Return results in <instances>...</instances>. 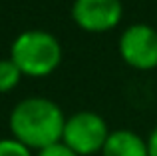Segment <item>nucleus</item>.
Instances as JSON below:
<instances>
[{"instance_id":"f257e3e1","label":"nucleus","mask_w":157,"mask_h":156,"mask_svg":"<svg viewBox=\"0 0 157 156\" xmlns=\"http://www.w3.org/2000/svg\"><path fill=\"white\" fill-rule=\"evenodd\" d=\"M66 118L56 102L48 98H26L10 114V130L28 148L42 150L62 142Z\"/></svg>"},{"instance_id":"f03ea898","label":"nucleus","mask_w":157,"mask_h":156,"mask_svg":"<svg viewBox=\"0 0 157 156\" xmlns=\"http://www.w3.org/2000/svg\"><path fill=\"white\" fill-rule=\"evenodd\" d=\"M10 60L26 76H48L60 64L62 46L50 32L28 30L12 42Z\"/></svg>"},{"instance_id":"7ed1b4c3","label":"nucleus","mask_w":157,"mask_h":156,"mask_svg":"<svg viewBox=\"0 0 157 156\" xmlns=\"http://www.w3.org/2000/svg\"><path fill=\"white\" fill-rule=\"evenodd\" d=\"M109 130L96 112H76L66 120L62 142L78 156H88L104 148Z\"/></svg>"},{"instance_id":"20e7f679","label":"nucleus","mask_w":157,"mask_h":156,"mask_svg":"<svg viewBox=\"0 0 157 156\" xmlns=\"http://www.w3.org/2000/svg\"><path fill=\"white\" fill-rule=\"evenodd\" d=\"M119 54L137 70L157 66V30L147 24H133L119 38Z\"/></svg>"},{"instance_id":"39448f33","label":"nucleus","mask_w":157,"mask_h":156,"mask_svg":"<svg viewBox=\"0 0 157 156\" xmlns=\"http://www.w3.org/2000/svg\"><path fill=\"white\" fill-rule=\"evenodd\" d=\"M121 12L119 0H76L72 6V18L88 32H105L117 26Z\"/></svg>"},{"instance_id":"423d86ee","label":"nucleus","mask_w":157,"mask_h":156,"mask_svg":"<svg viewBox=\"0 0 157 156\" xmlns=\"http://www.w3.org/2000/svg\"><path fill=\"white\" fill-rule=\"evenodd\" d=\"M101 154L104 156H149L147 142L131 130L109 132L104 148H101Z\"/></svg>"},{"instance_id":"0eeeda50","label":"nucleus","mask_w":157,"mask_h":156,"mask_svg":"<svg viewBox=\"0 0 157 156\" xmlns=\"http://www.w3.org/2000/svg\"><path fill=\"white\" fill-rule=\"evenodd\" d=\"M20 76H22V72L10 58L0 60V92H10L18 84Z\"/></svg>"},{"instance_id":"6e6552de","label":"nucleus","mask_w":157,"mask_h":156,"mask_svg":"<svg viewBox=\"0 0 157 156\" xmlns=\"http://www.w3.org/2000/svg\"><path fill=\"white\" fill-rule=\"evenodd\" d=\"M0 156H32V152L16 138H4L0 140Z\"/></svg>"},{"instance_id":"1a4fd4ad","label":"nucleus","mask_w":157,"mask_h":156,"mask_svg":"<svg viewBox=\"0 0 157 156\" xmlns=\"http://www.w3.org/2000/svg\"><path fill=\"white\" fill-rule=\"evenodd\" d=\"M38 156H78L74 150H70L64 142H58V144H52L48 148L38 150Z\"/></svg>"},{"instance_id":"9d476101","label":"nucleus","mask_w":157,"mask_h":156,"mask_svg":"<svg viewBox=\"0 0 157 156\" xmlns=\"http://www.w3.org/2000/svg\"><path fill=\"white\" fill-rule=\"evenodd\" d=\"M147 152H149V156H157V128L149 134V140H147Z\"/></svg>"}]
</instances>
